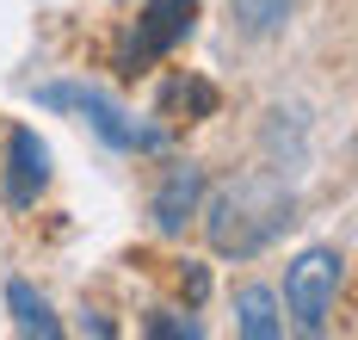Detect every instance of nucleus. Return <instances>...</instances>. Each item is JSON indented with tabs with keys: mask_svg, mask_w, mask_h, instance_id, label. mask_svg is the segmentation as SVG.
Segmentation results:
<instances>
[{
	"mask_svg": "<svg viewBox=\"0 0 358 340\" xmlns=\"http://www.w3.org/2000/svg\"><path fill=\"white\" fill-rule=\"evenodd\" d=\"M290 211H296V198H290L285 180H272V173H248V180H235V186H222L210 198L204 229H210V248H216V254L253 260V254H266V248L296 223Z\"/></svg>",
	"mask_w": 358,
	"mask_h": 340,
	"instance_id": "obj_1",
	"label": "nucleus"
},
{
	"mask_svg": "<svg viewBox=\"0 0 358 340\" xmlns=\"http://www.w3.org/2000/svg\"><path fill=\"white\" fill-rule=\"evenodd\" d=\"M31 99L43 106V112H80L87 124H93V136H99L106 149H117V155H155V149H167V130L136 124L111 93L87 87V80H43Z\"/></svg>",
	"mask_w": 358,
	"mask_h": 340,
	"instance_id": "obj_2",
	"label": "nucleus"
},
{
	"mask_svg": "<svg viewBox=\"0 0 358 340\" xmlns=\"http://www.w3.org/2000/svg\"><path fill=\"white\" fill-rule=\"evenodd\" d=\"M340 278H346V260H340L334 248H303V254L290 260V272H285V309L296 316L303 334H327Z\"/></svg>",
	"mask_w": 358,
	"mask_h": 340,
	"instance_id": "obj_3",
	"label": "nucleus"
},
{
	"mask_svg": "<svg viewBox=\"0 0 358 340\" xmlns=\"http://www.w3.org/2000/svg\"><path fill=\"white\" fill-rule=\"evenodd\" d=\"M192 25H198V0H143V19H136V31L117 50V69L124 75L155 69L161 56H173L179 43L192 38Z\"/></svg>",
	"mask_w": 358,
	"mask_h": 340,
	"instance_id": "obj_4",
	"label": "nucleus"
},
{
	"mask_svg": "<svg viewBox=\"0 0 358 340\" xmlns=\"http://www.w3.org/2000/svg\"><path fill=\"white\" fill-rule=\"evenodd\" d=\"M50 186V149H43V136L37 130H13L6 136V173H0V198H6V211H31L37 198Z\"/></svg>",
	"mask_w": 358,
	"mask_h": 340,
	"instance_id": "obj_5",
	"label": "nucleus"
},
{
	"mask_svg": "<svg viewBox=\"0 0 358 340\" xmlns=\"http://www.w3.org/2000/svg\"><path fill=\"white\" fill-rule=\"evenodd\" d=\"M198 204H204V167L198 161H173L167 173H161V186L148 198V217L161 235H179V229L198 217Z\"/></svg>",
	"mask_w": 358,
	"mask_h": 340,
	"instance_id": "obj_6",
	"label": "nucleus"
},
{
	"mask_svg": "<svg viewBox=\"0 0 358 340\" xmlns=\"http://www.w3.org/2000/svg\"><path fill=\"white\" fill-rule=\"evenodd\" d=\"M235 328L248 340H278L285 334V316H278V297L266 291V285H248L241 297H235Z\"/></svg>",
	"mask_w": 358,
	"mask_h": 340,
	"instance_id": "obj_7",
	"label": "nucleus"
},
{
	"mask_svg": "<svg viewBox=\"0 0 358 340\" xmlns=\"http://www.w3.org/2000/svg\"><path fill=\"white\" fill-rule=\"evenodd\" d=\"M185 112V124H198V118L216 112V87L198 75H173L167 87H161V118H179Z\"/></svg>",
	"mask_w": 358,
	"mask_h": 340,
	"instance_id": "obj_8",
	"label": "nucleus"
},
{
	"mask_svg": "<svg viewBox=\"0 0 358 340\" xmlns=\"http://www.w3.org/2000/svg\"><path fill=\"white\" fill-rule=\"evenodd\" d=\"M6 309H13V322H19V334H37V340H56V334H62L56 309L37 297L25 278H13V285H6Z\"/></svg>",
	"mask_w": 358,
	"mask_h": 340,
	"instance_id": "obj_9",
	"label": "nucleus"
},
{
	"mask_svg": "<svg viewBox=\"0 0 358 340\" xmlns=\"http://www.w3.org/2000/svg\"><path fill=\"white\" fill-rule=\"evenodd\" d=\"M290 6H296V0H229L235 25H241L248 38H278L290 25Z\"/></svg>",
	"mask_w": 358,
	"mask_h": 340,
	"instance_id": "obj_10",
	"label": "nucleus"
},
{
	"mask_svg": "<svg viewBox=\"0 0 358 340\" xmlns=\"http://www.w3.org/2000/svg\"><path fill=\"white\" fill-rule=\"evenodd\" d=\"M148 334H155V340H198L204 328H198L192 316H167V309H155V316H148Z\"/></svg>",
	"mask_w": 358,
	"mask_h": 340,
	"instance_id": "obj_11",
	"label": "nucleus"
},
{
	"mask_svg": "<svg viewBox=\"0 0 358 340\" xmlns=\"http://www.w3.org/2000/svg\"><path fill=\"white\" fill-rule=\"evenodd\" d=\"M179 285H185V297H192V303H204V291H210L204 266H185V272H179Z\"/></svg>",
	"mask_w": 358,
	"mask_h": 340,
	"instance_id": "obj_12",
	"label": "nucleus"
}]
</instances>
